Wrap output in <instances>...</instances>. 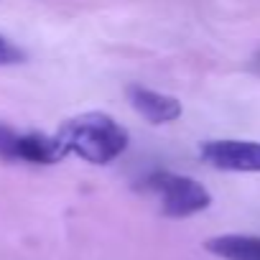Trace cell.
I'll return each mask as SVG.
<instances>
[{"mask_svg": "<svg viewBox=\"0 0 260 260\" xmlns=\"http://www.w3.org/2000/svg\"><path fill=\"white\" fill-rule=\"evenodd\" d=\"M54 138H56L64 158L77 156L94 166L112 164L130 146V133L107 112L77 115L56 130Z\"/></svg>", "mask_w": 260, "mask_h": 260, "instance_id": "cell-1", "label": "cell"}, {"mask_svg": "<svg viewBox=\"0 0 260 260\" xmlns=\"http://www.w3.org/2000/svg\"><path fill=\"white\" fill-rule=\"evenodd\" d=\"M146 194H153L158 199L161 214L171 219H186L194 217L212 204V194L204 184H199L191 176L174 174V171H151L138 181Z\"/></svg>", "mask_w": 260, "mask_h": 260, "instance_id": "cell-2", "label": "cell"}, {"mask_svg": "<svg viewBox=\"0 0 260 260\" xmlns=\"http://www.w3.org/2000/svg\"><path fill=\"white\" fill-rule=\"evenodd\" d=\"M0 158L31 164V166H51L64 158L54 136L44 133H21V130L0 122Z\"/></svg>", "mask_w": 260, "mask_h": 260, "instance_id": "cell-3", "label": "cell"}, {"mask_svg": "<svg viewBox=\"0 0 260 260\" xmlns=\"http://www.w3.org/2000/svg\"><path fill=\"white\" fill-rule=\"evenodd\" d=\"M202 161L212 169L232 171V174H260V143L257 141H237V138H219L204 141L199 146Z\"/></svg>", "mask_w": 260, "mask_h": 260, "instance_id": "cell-4", "label": "cell"}, {"mask_svg": "<svg viewBox=\"0 0 260 260\" xmlns=\"http://www.w3.org/2000/svg\"><path fill=\"white\" fill-rule=\"evenodd\" d=\"M127 102H130V107H133L141 117H146L153 125L174 122L184 112V107H181V102L176 97H171L166 92H158V89L141 87V84L127 87Z\"/></svg>", "mask_w": 260, "mask_h": 260, "instance_id": "cell-5", "label": "cell"}, {"mask_svg": "<svg viewBox=\"0 0 260 260\" xmlns=\"http://www.w3.org/2000/svg\"><path fill=\"white\" fill-rule=\"evenodd\" d=\"M204 250L222 260H260V237L257 235H217L204 242Z\"/></svg>", "mask_w": 260, "mask_h": 260, "instance_id": "cell-6", "label": "cell"}, {"mask_svg": "<svg viewBox=\"0 0 260 260\" xmlns=\"http://www.w3.org/2000/svg\"><path fill=\"white\" fill-rule=\"evenodd\" d=\"M26 59V54L13 44L8 41L6 36H0V67H11V64H21Z\"/></svg>", "mask_w": 260, "mask_h": 260, "instance_id": "cell-7", "label": "cell"}, {"mask_svg": "<svg viewBox=\"0 0 260 260\" xmlns=\"http://www.w3.org/2000/svg\"><path fill=\"white\" fill-rule=\"evenodd\" d=\"M252 69H255V72H257V74H260V54H257V56H255V59H252Z\"/></svg>", "mask_w": 260, "mask_h": 260, "instance_id": "cell-8", "label": "cell"}]
</instances>
